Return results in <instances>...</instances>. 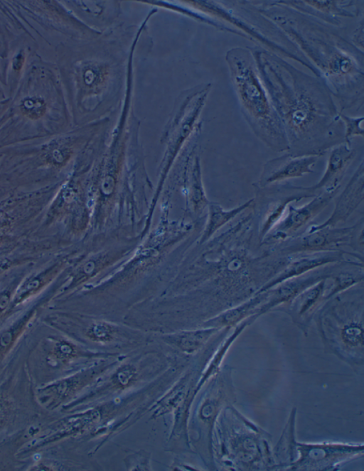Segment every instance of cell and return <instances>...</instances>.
Instances as JSON below:
<instances>
[{
	"instance_id": "1",
	"label": "cell",
	"mask_w": 364,
	"mask_h": 471,
	"mask_svg": "<svg viewBox=\"0 0 364 471\" xmlns=\"http://www.w3.org/2000/svg\"><path fill=\"white\" fill-rule=\"evenodd\" d=\"M281 121L290 154L322 156L344 142L338 104L328 85L259 46L249 47Z\"/></svg>"
},
{
	"instance_id": "2",
	"label": "cell",
	"mask_w": 364,
	"mask_h": 471,
	"mask_svg": "<svg viewBox=\"0 0 364 471\" xmlns=\"http://www.w3.org/2000/svg\"><path fill=\"white\" fill-rule=\"evenodd\" d=\"M256 2V1H255ZM304 55L328 85L341 113L364 102V53L336 28L282 4L252 3Z\"/></svg>"
},
{
	"instance_id": "3",
	"label": "cell",
	"mask_w": 364,
	"mask_h": 471,
	"mask_svg": "<svg viewBox=\"0 0 364 471\" xmlns=\"http://www.w3.org/2000/svg\"><path fill=\"white\" fill-rule=\"evenodd\" d=\"M252 239L246 227L235 223L203 244L185 273L173 280V295L215 299L223 311L254 296L267 281V272L264 256L251 251Z\"/></svg>"
},
{
	"instance_id": "4",
	"label": "cell",
	"mask_w": 364,
	"mask_h": 471,
	"mask_svg": "<svg viewBox=\"0 0 364 471\" xmlns=\"http://www.w3.org/2000/svg\"><path fill=\"white\" fill-rule=\"evenodd\" d=\"M225 61L239 109L252 133L272 151L288 152L285 132L249 47L230 48L225 54Z\"/></svg>"
},
{
	"instance_id": "5",
	"label": "cell",
	"mask_w": 364,
	"mask_h": 471,
	"mask_svg": "<svg viewBox=\"0 0 364 471\" xmlns=\"http://www.w3.org/2000/svg\"><path fill=\"white\" fill-rule=\"evenodd\" d=\"M363 218L354 225L345 227H310L302 233L264 248L273 254L288 256L299 254L323 251H342L353 257L345 250L350 247L353 252L363 258Z\"/></svg>"
},
{
	"instance_id": "6",
	"label": "cell",
	"mask_w": 364,
	"mask_h": 471,
	"mask_svg": "<svg viewBox=\"0 0 364 471\" xmlns=\"http://www.w3.org/2000/svg\"><path fill=\"white\" fill-rule=\"evenodd\" d=\"M320 315L319 328L329 347L352 364L363 362V303H341Z\"/></svg>"
},
{
	"instance_id": "7",
	"label": "cell",
	"mask_w": 364,
	"mask_h": 471,
	"mask_svg": "<svg viewBox=\"0 0 364 471\" xmlns=\"http://www.w3.org/2000/svg\"><path fill=\"white\" fill-rule=\"evenodd\" d=\"M230 412V434L227 457L230 467L237 470L274 468L275 462L268 441L264 437L267 433L245 419L232 406Z\"/></svg>"
},
{
	"instance_id": "8",
	"label": "cell",
	"mask_w": 364,
	"mask_h": 471,
	"mask_svg": "<svg viewBox=\"0 0 364 471\" xmlns=\"http://www.w3.org/2000/svg\"><path fill=\"white\" fill-rule=\"evenodd\" d=\"M252 185L255 191L252 211L259 244L279 222L289 205L318 194L307 187L286 183L263 188Z\"/></svg>"
},
{
	"instance_id": "9",
	"label": "cell",
	"mask_w": 364,
	"mask_h": 471,
	"mask_svg": "<svg viewBox=\"0 0 364 471\" xmlns=\"http://www.w3.org/2000/svg\"><path fill=\"white\" fill-rule=\"evenodd\" d=\"M297 458L288 468L292 470H330L362 455L363 445L346 443H297Z\"/></svg>"
},
{
	"instance_id": "10",
	"label": "cell",
	"mask_w": 364,
	"mask_h": 471,
	"mask_svg": "<svg viewBox=\"0 0 364 471\" xmlns=\"http://www.w3.org/2000/svg\"><path fill=\"white\" fill-rule=\"evenodd\" d=\"M338 192L323 190L301 206L289 205L282 220L259 246L266 248L296 235L328 206Z\"/></svg>"
},
{
	"instance_id": "11",
	"label": "cell",
	"mask_w": 364,
	"mask_h": 471,
	"mask_svg": "<svg viewBox=\"0 0 364 471\" xmlns=\"http://www.w3.org/2000/svg\"><path fill=\"white\" fill-rule=\"evenodd\" d=\"M279 2L296 11L323 23L343 29V18H354L363 15V7L358 1L279 0Z\"/></svg>"
},
{
	"instance_id": "12",
	"label": "cell",
	"mask_w": 364,
	"mask_h": 471,
	"mask_svg": "<svg viewBox=\"0 0 364 471\" xmlns=\"http://www.w3.org/2000/svg\"><path fill=\"white\" fill-rule=\"evenodd\" d=\"M320 157L314 155L295 156L287 152L271 158L264 163L259 180L255 184L263 188L313 173L312 168Z\"/></svg>"
},
{
	"instance_id": "13",
	"label": "cell",
	"mask_w": 364,
	"mask_h": 471,
	"mask_svg": "<svg viewBox=\"0 0 364 471\" xmlns=\"http://www.w3.org/2000/svg\"><path fill=\"white\" fill-rule=\"evenodd\" d=\"M342 251H323L305 253L288 256V261L283 269L273 278L262 286L256 293L268 291L273 287L305 273L323 266L348 261Z\"/></svg>"
},
{
	"instance_id": "14",
	"label": "cell",
	"mask_w": 364,
	"mask_h": 471,
	"mask_svg": "<svg viewBox=\"0 0 364 471\" xmlns=\"http://www.w3.org/2000/svg\"><path fill=\"white\" fill-rule=\"evenodd\" d=\"M364 200V161L362 157L351 177L338 197L329 217L323 223L311 224L313 229L335 227L346 222Z\"/></svg>"
},
{
	"instance_id": "15",
	"label": "cell",
	"mask_w": 364,
	"mask_h": 471,
	"mask_svg": "<svg viewBox=\"0 0 364 471\" xmlns=\"http://www.w3.org/2000/svg\"><path fill=\"white\" fill-rule=\"evenodd\" d=\"M356 156L352 143L343 142L329 150L325 170L320 180L308 190L318 193L323 190H338L348 168Z\"/></svg>"
},
{
	"instance_id": "16",
	"label": "cell",
	"mask_w": 364,
	"mask_h": 471,
	"mask_svg": "<svg viewBox=\"0 0 364 471\" xmlns=\"http://www.w3.org/2000/svg\"><path fill=\"white\" fill-rule=\"evenodd\" d=\"M332 275L329 274L302 290L287 303L290 315L302 329L306 327L318 305L331 298V287L328 290L327 279Z\"/></svg>"
},
{
	"instance_id": "17",
	"label": "cell",
	"mask_w": 364,
	"mask_h": 471,
	"mask_svg": "<svg viewBox=\"0 0 364 471\" xmlns=\"http://www.w3.org/2000/svg\"><path fill=\"white\" fill-rule=\"evenodd\" d=\"M254 198L230 210L224 209L220 205L210 202L204 228L200 234L198 244H203L210 239L223 226L235 218L240 213L252 207Z\"/></svg>"
},
{
	"instance_id": "18",
	"label": "cell",
	"mask_w": 364,
	"mask_h": 471,
	"mask_svg": "<svg viewBox=\"0 0 364 471\" xmlns=\"http://www.w3.org/2000/svg\"><path fill=\"white\" fill-rule=\"evenodd\" d=\"M220 329L205 327L201 329L183 331L164 337L165 341L182 352L193 354L200 350Z\"/></svg>"
},
{
	"instance_id": "19",
	"label": "cell",
	"mask_w": 364,
	"mask_h": 471,
	"mask_svg": "<svg viewBox=\"0 0 364 471\" xmlns=\"http://www.w3.org/2000/svg\"><path fill=\"white\" fill-rule=\"evenodd\" d=\"M190 180L189 203L191 209L194 214L199 216L208 207L210 201L208 200L205 195L200 161L198 158L195 159Z\"/></svg>"
},
{
	"instance_id": "20",
	"label": "cell",
	"mask_w": 364,
	"mask_h": 471,
	"mask_svg": "<svg viewBox=\"0 0 364 471\" xmlns=\"http://www.w3.org/2000/svg\"><path fill=\"white\" fill-rule=\"evenodd\" d=\"M117 328L104 321H94L87 327L86 336L92 341L98 343H107L112 341L117 335Z\"/></svg>"
},
{
	"instance_id": "21",
	"label": "cell",
	"mask_w": 364,
	"mask_h": 471,
	"mask_svg": "<svg viewBox=\"0 0 364 471\" xmlns=\"http://www.w3.org/2000/svg\"><path fill=\"white\" fill-rule=\"evenodd\" d=\"M340 119L344 128L345 142L352 143V139L355 136L363 138L364 131L362 125L364 117L363 116L350 117L344 113H340Z\"/></svg>"
},
{
	"instance_id": "22",
	"label": "cell",
	"mask_w": 364,
	"mask_h": 471,
	"mask_svg": "<svg viewBox=\"0 0 364 471\" xmlns=\"http://www.w3.org/2000/svg\"><path fill=\"white\" fill-rule=\"evenodd\" d=\"M22 112L28 117L37 119L41 117L46 111V104L38 98H28L22 102Z\"/></svg>"
},
{
	"instance_id": "23",
	"label": "cell",
	"mask_w": 364,
	"mask_h": 471,
	"mask_svg": "<svg viewBox=\"0 0 364 471\" xmlns=\"http://www.w3.org/2000/svg\"><path fill=\"white\" fill-rule=\"evenodd\" d=\"M77 350L75 347L67 342L57 343L55 352L56 356L61 359H68L75 355Z\"/></svg>"
},
{
	"instance_id": "24",
	"label": "cell",
	"mask_w": 364,
	"mask_h": 471,
	"mask_svg": "<svg viewBox=\"0 0 364 471\" xmlns=\"http://www.w3.org/2000/svg\"><path fill=\"white\" fill-rule=\"evenodd\" d=\"M135 369L131 365H125L118 369L114 378L121 385H127L134 377Z\"/></svg>"
},
{
	"instance_id": "25",
	"label": "cell",
	"mask_w": 364,
	"mask_h": 471,
	"mask_svg": "<svg viewBox=\"0 0 364 471\" xmlns=\"http://www.w3.org/2000/svg\"><path fill=\"white\" fill-rule=\"evenodd\" d=\"M23 63V57L21 55H18L14 60V67L16 70H20Z\"/></svg>"
}]
</instances>
